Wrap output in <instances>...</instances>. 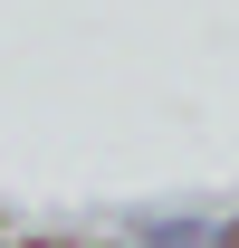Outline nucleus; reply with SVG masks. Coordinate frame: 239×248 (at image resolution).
Here are the masks:
<instances>
[{
    "mask_svg": "<svg viewBox=\"0 0 239 248\" xmlns=\"http://www.w3.org/2000/svg\"><path fill=\"white\" fill-rule=\"evenodd\" d=\"M230 248H239V229H230Z\"/></svg>",
    "mask_w": 239,
    "mask_h": 248,
    "instance_id": "1",
    "label": "nucleus"
}]
</instances>
